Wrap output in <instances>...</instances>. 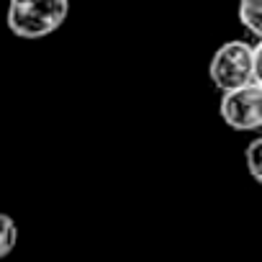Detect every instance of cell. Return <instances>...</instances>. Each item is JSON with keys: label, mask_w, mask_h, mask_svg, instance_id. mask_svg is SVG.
<instances>
[{"label": "cell", "mask_w": 262, "mask_h": 262, "mask_svg": "<svg viewBox=\"0 0 262 262\" xmlns=\"http://www.w3.org/2000/svg\"><path fill=\"white\" fill-rule=\"evenodd\" d=\"M70 16V0H11L6 24L13 36L39 41L54 34Z\"/></svg>", "instance_id": "obj_1"}, {"label": "cell", "mask_w": 262, "mask_h": 262, "mask_svg": "<svg viewBox=\"0 0 262 262\" xmlns=\"http://www.w3.org/2000/svg\"><path fill=\"white\" fill-rule=\"evenodd\" d=\"M208 77L216 90L226 93L234 88H242L254 80V67H252V44L242 39L224 41L208 64Z\"/></svg>", "instance_id": "obj_2"}, {"label": "cell", "mask_w": 262, "mask_h": 262, "mask_svg": "<svg viewBox=\"0 0 262 262\" xmlns=\"http://www.w3.org/2000/svg\"><path fill=\"white\" fill-rule=\"evenodd\" d=\"M219 113L224 123L234 131H254L262 128V85L254 80L221 93Z\"/></svg>", "instance_id": "obj_3"}, {"label": "cell", "mask_w": 262, "mask_h": 262, "mask_svg": "<svg viewBox=\"0 0 262 262\" xmlns=\"http://www.w3.org/2000/svg\"><path fill=\"white\" fill-rule=\"evenodd\" d=\"M239 24L254 34L257 39H262V0H239Z\"/></svg>", "instance_id": "obj_4"}, {"label": "cell", "mask_w": 262, "mask_h": 262, "mask_svg": "<svg viewBox=\"0 0 262 262\" xmlns=\"http://www.w3.org/2000/svg\"><path fill=\"white\" fill-rule=\"evenodd\" d=\"M18 244V224L13 216L0 211V259H6Z\"/></svg>", "instance_id": "obj_5"}, {"label": "cell", "mask_w": 262, "mask_h": 262, "mask_svg": "<svg viewBox=\"0 0 262 262\" xmlns=\"http://www.w3.org/2000/svg\"><path fill=\"white\" fill-rule=\"evenodd\" d=\"M244 162H247V170H249L252 180L262 185V137L247 144V149H244Z\"/></svg>", "instance_id": "obj_6"}, {"label": "cell", "mask_w": 262, "mask_h": 262, "mask_svg": "<svg viewBox=\"0 0 262 262\" xmlns=\"http://www.w3.org/2000/svg\"><path fill=\"white\" fill-rule=\"evenodd\" d=\"M252 67H254V82L262 85V39L252 47Z\"/></svg>", "instance_id": "obj_7"}]
</instances>
